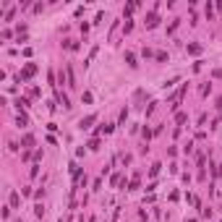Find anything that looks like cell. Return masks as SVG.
<instances>
[{"mask_svg":"<svg viewBox=\"0 0 222 222\" xmlns=\"http://www.w3.org/2000/svg\"><path fill=\"white\" fill-rule=\"evenodd\" d=\"M34 71H37V65H32V63H29L26 68H24V78H29V76H34Z\"/></svg>","mask_w":222,"mask_h":222,"instance_id":"obj_1","label":"cell"},{"mask_svg":"<svg viewBox=\"0 0 222 222\" xmlns=\"http://www.w3.org/2000/svg\"><path fill=\"white\" fill-rule=\"evenodd\" d=\"M92 123H94V115H89V118H84V120H81V128H89Z\"/></svg>","mask_w":222,"mask_h":222,"instance_id":"obj_2","label":"cell"},{"mask_svg":"<svg viewBox=\"0 0 222 222\" xmlns=\"http://www.w3.org/2000/svg\"><path fill=\"white\" fill-rule=\"evenodd\" d=\"M125 60H128V65H136V58H133V53H125Z\"/></svg>","mask_w":222,"mask_h":222,"instance_id":"obj_3","label":"cell"},{"mask_svg":"<svg viewBox=\"0 0 222 222\" xmlns=\"http://www.w3.org/2000/svg\"><path fill=\"white\" fill-rule=\"evenodd\" d=\"M18 125H21V128H24V125H29V118H26V115H18Z\"/></svg>","mask_w":222,"mask_h":222,"instance_id":"obj_4","label":"cell"},{"mask_svg":"<svg viewBox=\"0 0 222 222\" xmlns=\"http://www.w3.org/2000/svg\"><path fill=\"white\" fill-rule=\"evenodd\" d=\"M188 53L196 55V53H201V47H199V44H188Z\"/></svg>","mask_w":222,"mask_h":222,"instance_id":"obj_5","label":"cell"},{"mask_svg":"<svg viewBox=\"0 0 222 222\" xmlns=\"http://www.w3.org/2000/svg\"><path fill=\"white\" fill-rule=\"evenodd\" d=\"M149 26H157V13H149Z\"/></svg>","mask_w":222,"mask_h":222,"instance_id":"obj_6","label":"cell"}]
</instances>
